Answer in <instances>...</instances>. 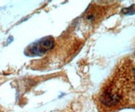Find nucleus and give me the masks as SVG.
I'll list each match as a JSON object with an SVG mask.
<instances>
[{
  "label": "nucleus",
  "mask_w": 135,
  "mask_h": 112,
  "mask_svg": "<svg viewBox=\"0 0 135 112\" xmlns=\"http://www.w3.org/2000/svg\"><path fill=\"white\" fill-rule=\"evenodd\" d=\"M54 39L50 37H47L37 41L30 45L26 51L31 55H43L54 46Z\"/></svg>",
  "instance_id": "f257e3e1"
}]
</instances>
